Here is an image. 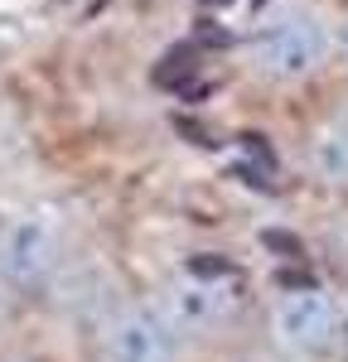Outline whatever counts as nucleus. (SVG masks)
I'll return each mask as SVG.
<instances>
[{
  "label": "nucleus",
  "mask_w": 348,
  "mask_h": 362,
  "mask_svg": "<svg viewBox=\"0 0 348 362\" xmlns=\"http://www.w3.org/2000/svg\"><path fill=\"white\" fill-rule=\"evenodd\" d=\"M237 73L261 97L300 102L334 83V0H276L237 44Z\"/></svg>",
  "instance_id": "obj_1"
},
{
  "label": "nucleus",
  "mask_w": 348,
  "mask_h": 362,
  "mask_svg": "<svg viewBox=\"0 0 348 362\" xmlns=\"http://www.w3.org/2000/svg\"><path fill=\"white\" fill-rule=\"evenodd\" d=\"M261 348L295 362H344L348 295L324 280H286L257 305Z\"/></svg>",
  "instance_id": "obj_2"
},
{
  "label": "nucleus",
  "mask_w": 348,
  "mask_h": 362,
  "mask_svg": "<svg viewBox=\"0 0 348 362\" xmlns=\"http://www.w3.org/2000/svg\"><path fill=\"white\" fill-rule=\"evenodd\" d=\"M83 362H194V343L174 329L155 290H116L87 319Z\"/></svg>",
  "instance_id": "obj_3"
},
{
  "label": "nucleus",
  "mask_w": 348,
  "mask_h": 362,
  "mask_svg": "<svg viewBox=\"0 0 348 362\" xmlns=\"http://www.w3.org/2000/svg\"><path fill=\"white\" fill-rule=\"evenodd\" d=\"M73 261L68 223L49 208H25L0 223V285L15 300H44Z\"/></svg>",
  "instance_id": "obj_4"
},
{
  "label": "nucleus",
  "mask_w": 348,
  "mask_h": 362,
  "mask_svg": "<svg viewBox=\"0 0 348 362\" xmlns=\"http://www.w3.org/2000/svg\"><path fill=\"white\" fill-rule=\"evenodd\" d=\"M300 174L319 198L348 208V83H329L315 92L310 112L300 121Z\"/></svg>",
  "instance_id": "obj_5"
},
{
  "label": "nucleus",
  "mask_w": 348,
  "mask_h": 362,
  "mask_svg": "<svg viewBox=\"0 0 348 362\" xmlns=\"http://www.w3.org/2000/svg\"><path fill=\"white\" fill-rule=\"evenodd\" d=\"M155 300L165 305V314L174 319V329L199 348V343L218 338L232 319H237L242 290H237V280L199 276V271H179L174 280H165V285L155 290Z\"/></svg>",
  "instance_id": "obj_6"
},
{
  "label": "nucleus",
  "mask_w": 348,
  "mask_h": 362,
  "mask_svg": "<svg viewBox=\"0 0 348 362\" xmlns=\"http://www.w3.org/2000/svg\"><path fill=\"white\" fill-rule=\"evenodd\" d=\"M334 83H348V0H334Z\"/></svg>",
  "instance_id": "obj_7"
},
{
  "label": "nucleus",
  "mask_w": 348,
  "mask_h": 362,
  "mask_svg": "<svg viewBox=\"0 0 348 362\" xmlns=\"http://www.w3.org/2000/svg\"><path fill=\"white\" fill-rule=\"evenodd\" d=\"M0 362H54V358H44L39 348H25V343H5L0 348Z\"/></svg>",
  "instance_id": "obj_8"
},
{
  "label": "nucleus",
  "mask_w": 348,
  "mask_h": 362,
  "mask_svg": "<svg viewBox=\"0 0 348 362\" xmlns=\"http://www.w3.org/2000/svg\"><path fill=\"white\" fill-rule=\"evenodd\" d=\"M242 362H295V358H281V353H271V348H261V343H257Z\"/></svg>",
  "instance_id": "obj_9"
},
{
  "label": "nucleus",
  "mask_w": 348,
  "mask_h": 362,
  "mask_svg": "<svg viewBox=\"0 0 348 362\" xmlns=\"http://www.w3.org/2000/svg\"><path fill=\"white\" fill-rule=\"evenodd\" d=\"M344 362H348V353H344Z\"/></svg>",
  "instance_id": "obj_10"
}]
</instances>
